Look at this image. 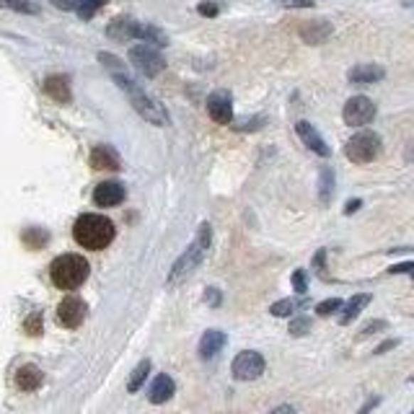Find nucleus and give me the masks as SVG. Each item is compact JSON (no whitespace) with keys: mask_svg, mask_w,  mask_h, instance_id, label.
<instances>
[{"mask_svg":"<svg viewBox=\"0 0 414 414\" xmlns=\"http://www.w3.org/2000/svg\"><path fill=\"white\" fill-rule=\"evenodd\" d=\"M293 308H295L293 300L285 298V300H277V303H272V306H270V314L272 316H290V314H293Z\"/></svg>","mask_w":414,"mask_h":414,"instance_id":"393cba45","label":"nucleus"},{"mask_svg":"<svg viewBox=\"0 0 414 414\" xmlns=\"http://www.w3.org/2000/svg\"><path fill=\"white\" fill-rule=\"evenodd\" d=\"M396 344H399V342H396V339H388V342L381 344V347H378V350H376V352H386V350H388V347H396Z\"/></svg>","mask_w":414,"mask_h":414,"instance_id":"58836bf2","label":"nucleus"},{"mask_svg":"<svg viewBox=\"0 0 414 414\" xmlns=\"http://www.w3.org/2000/svg\"><path fill=\"white\" fill-rule=\"evenodd\" d=\"M342 308V300L339 298H329V300H324V303H319L316 306V314L319 316H329V314H334V311H339Z\"/></svg>","mask_w":414,"mask_h":414,"instance_id":"a878e982","label":"nucleus"},{"mask_svg":"<svg viewBox=\"0 0 414 414\" xmlns=\"http://www.w3.org/2000/svg\"><path fill=\"white\" fill-rule=\"evenodd\" d=\"M383 75H386V70L383 68H378V65H357V68H352V70L347 73L350 83H357V86L376 83V80H381Z\"/></svg>","mask_w":414,"mask_h":414,"instance_id":"f3484780","label":"nucleus"},{"mask_svg":"<svg viewBox=\"0 0 414 414\" xmlns=\"http://www.w3.org/2000/svg\"><path fill=\"white\" fill-rule=\"evenodd\" d=\"M42 383H44V373L31 363L21 365L18 373H16V386H18L21 391H36Z\"/></svg>","mask_w":414,"mask_h":414,"instance_id":"2eb2a0df","label":"nucleus"},{"mask_svg":"<svg viewBox=\"0 0 414 414\" xmlns=\"http://www.w3.org/2000/svg\"><path fill=\"white\" fill-rule=\"evenodd\" d=\"M207 115L218 124H230L233 120V99L228 91H215L207 96Z\"/></svg>","mask_w":414,"mask_h":414,"instance_id":"9d476101","label":"nucleus"},{"mask_svg":"<svg viewBox=\"0 0 414 414\" xmlns=\"http://www.w3.org/2000/svg\"><path fill=\"white\" fill-rule=\"evenodd\" d=\"M386 327H388L386 322H371L363 327V334H373V331H378V329H386Z\"/></svg>","mask_w":414,"mask_h":414,"instance_id":"c9c22d12","label":"nucleus"},{"mask_svg":"<svg viewBox=\"0 0 414 414\" xmlns=\"http://www.w3.org/2000/svg\"><path fill=\"white\" fill-rule=\"evenodd\" d=\"M129 63L145 78H156L166 68V60L161 58V52L153 50L150 44H137V47H132L129 50Z\"/></svg>","mask_w":414,"mask_h":414,"instance_id":"423d86ee","label":"nucleus"},{"mask_svg":"<svg viewBox=\"0 0 414 414\" xmlns=\"http://www.w3.org/2000/svg\"><path fill=\"white\" fill-rule=\"evenodd\" d=\"M124 184L120 181H101L96 189H93V202L96 207H115L124 200Z\"/></svg>","mask_w":414,"mask_h":414,"instance_id":"9b49d317","label":"nucleus"},{"mask_svg":"<svg viewBox=\"0 0 414 414\" xmlns=\"http://www.w3.org/2000/svg\"><path fill=\"white\" fill-rule=\"evenodd\" d=\"M205 300L210 303V306H218V303H221V293H218V287H210V290L205 293Z\"/></svg>","mask_w":414,"mask_h":414,"instance_id":"f704fd0d","label":"nucleus"},{"mask_svg":"<svg viewBox=\"0 0 414 414\" xmlns=\"http://www.w3.org/2000/svg\"><path fill=\"white\" fill-rule=\"evenodd\" d=\"M357 207H360V200H350V202H347V207H344V215H352Z\"/></svg>","mask_w":414,"mask_h":414,"instance_id":"e433bc0d","label":"nucleus"},{"mask_svg":"<svg viewBox=\"0 0 414 414\" xmlns=\"http://www.w3.org/2000/svg\"><path fill=\"white\" fill-rule=\"evenodd\" d=\"M342 117L350 127H365V124H371V122L376 120V104H373L368 96H352V99L344 104Z\"/></svg>","mask_w":414,"mask_h":414,"instance_id":"0eeeda50","label":"nucleus"},{"mask_svg":"<svg viewBox=\"0 0 414 414\" xmlns=\"http://www.w3.org/2000/svg\"><path fill=\"white\" fill-rule=\"evenodd\" d=\"M78 3H80V0H52V6L63 8V11H75V8H78Z\"/></svg>","mask_w":414,"mask_h":414,"instance_id":"473e14b6","label":"nucleus"},{"mask_svg":"<svg viewBox=\"0 0 414 414\" xmlns=\"http://www.w3.org/2000/svg\"><path fill=\"white\" fill-rule=\"evenodd\" d=\"M334 197V171H331V166H322V171H319V200L322 205H329Z\"/></svg>","mask_w":414,"mask_h":414,"instance_id":"aec40b11","label":"nucleus"},{"mask_svg":"<svg viewBox=\"0 0 414 414\" xmlns=\"http://www.w3.org/2000/svg\"><path fill=\"white\" fill-rule=\"evenodd\" d=\"M0 8H11V11H18V14H36V8L26 0H0Z\"/></svg>","mask_w":414,"mask_h":414,"instance_id":"b1692460","label":"nucleus"},{"mask_svg":"<svg viewBox=\"0 0 414 414\" xmlns=\"http://www.w3.org/2000/svg\"><path fill=\"white\" fill-rule=\"evenodd\" d=\"M230 371H233V378L236 381H257L265 373V357L254 350H243L236 355Z\"/></svg>","mask_w":414,"mask_h":414,"instance_id":"6e6552de","label":"nucleus"},{"mask_svg":"<svg viewBox=\"0 0 414 414\" xmlns=\"http://www.w3.org/2000/svg\"><path fill=\"white\" fill-rule=\"evenodd\" d=\"M83 319H86V303H83L78 295L63 298V303L58 306V322L63 324L65 329H75L83 324Z\"/></svg>","mask_w":414,"mask_h":414,"instance_id":"1a4fd4ad","label":"nucleus"},{"mask_svg":"<svg viewBox=\"0 0 414 414\" xmlns=\"http://www.w3.org/2000/svg\"><path fill=\"white\" fill-rule=\"evenodd\" d=\"M137 31H140V23L132 21V18H115V21L109 23L107 34L112 39L124 42V39H137Z\"/></svg>","mask_w":414,"mask_h":414,"instance_id":"a211bd4d","label":"nucleus"},{"mask_svg":"<svg viewBox=\"0 0 414 414\" xmlns=\"http://www.w3.org/2000/svg\"><path fill=\"white\" fill-rule=\"evenodd\" d=\"M308 327H311V324H308V319H295V322L290 324V334H295V336L306 334Z\"/></svg>","mask_w":414,"mask_h":414,"instance_id":"c85d7f7f","label":"nucleus"},{"mask_svg":"<svg viewBox=\"0 0 414 414\" xmlns=\"http://www.w3.org/2000/svg\"><path fill=\"white\" fill-rule=\"evenodd\" d=\"M104 3H107V0H80L78 8H75V14H78L83 21H88V18H93V14H96Z\"/></svg>","mask_w":414,"mask_h":414,"instance_id":"5701e85b","label":"nucleus"},{"mask_svg":"<svg viewBox=\"0 0 414 414\" xmlns=\"http://www.w3.org/2000/svg\"><path fill=\"white\" fill-rule=\"evenodd\" d=\"M210 243H213V228H210V223H202L200 230H197V236H194V241L189 243L184 254L174 262L171 272H169V280H166V285L176 287V285H181L186 277H192L194 270L205 262Z\"/></svg>","mask_w":414,"mask_h":414,"instance_id":"f257e3e1","label":"nucleus"},{"mask_svg":"<svg viewBox=\"0 0 414 414\" xmlns=\"http://www.w3.org/2000/svg\"><path fill=\"white\" fill-rule=\"evenodd\" d=\"M99 60H101L104 65H107V68H112V70H115V68H120V60H117L115 55H107V52H101Z\"/></svg>","mask_w":414,"mask_h":414,"instance_id":"72a5a7b5","label":"nucleus"},{"mask_svg":"<svg viewBox=\"0 0 414 414\" xmlns=\"http://www.w3.org/2000/svg\"><path fill=\"white\" fill-rule=\"evenodd\" d=\"M225 342H228V336L223 334L221 329H210V331H205L200 339V357L202 360H213V357L225 347Z\"/></svg>","mask_w":414,"mask_h":414,"instance_id":"4468645a","label":"nucleus"},{"mask_svg":"<svg viewBox=\"0 0 414 414\" xmlns=\"http://www.w3.org/2000/svg\"><path fill=\"white\" fill-rule=\"evenodd\" d=\"M285 8H311L314 6V0H280Z\"/></svg>","mask_w":414,"mask_h":414,"instance_id":"2f4dec72","label":"nucleus"},{"mask_svg":"<svg viewBox=\"0 0 414 414\" xmlns=\"http://www.w3.org/2000/svg\"><path fill=\"white\" fill-rule=\"evenodd\" d=\"M91 166L93 169H99V171H120L122 169V161H120V153H117L112 145H99V148H93L91 153Z\"/></svg>","mask_w":414,"mask_h":414,"instance_id":"ddd939ff","label":"nucleus"},{"mask_svg":"<svg viewBox=\"0 0 414 414\" xmlns=\"http://www.w3.org/2000/svg\"><path fill=\"white\" fill-rule=\"evenodd\" d=\"M148 373H150V360H143V363L137 365L135 371H132V378H129V383H127L129 393L140 391V386L145 383V378H148Z\"/></svg>","mask_w":414,"mask_h":414,"instance_id":"4be33fe9","label":"nucleus"},{"mask_svg":"<svg viewBox=\"0 0 414 414\" xmlns=\"http://www.w3.org/2000/svg\"><path fill=\"white\" fill-rule=\"evenodd\" d=\"M88 275H91V267L80 254H63L50 267V277L60 290H75L86 282Z\"/></svg>","mask_w":414,"mask_h":414,"instance_id":"20e7f679","label":"nucleus"},{"mask_svg":"<svg viewBox=\"0 0 414 414\" xmlns=\"http://www.w3.org/2000/svg\"><path fill=\"white\" fill-rule=\"evenodd\" d=\"M73 238H75L83 249L101 251L115 241V223L96 213L80 215L78 221H75V225H73Z\"/></svg>","mask_w":414,"mask_h":414,"instance_id":"f03ea898","label":"nucleus"},{"mask_svg":"<svg viewBox=\"0 0 414 414\" xmlns=\"http://www.w3.org/2000/svg\"><path fill=\"white\" fill-rule=\"evenodd\" d=\"M197 11H200L202 16H218L221 14V6H218V3H200Z\"/></svg>","mask_w":414,"mask_h":414,"instance_id":"c756f323","label":"nucleus"},{"mask_svg":"<svg viewBox=\"0 0 414 414\" xmlns=\"http://www.w3.org/2000/svg\"><path fill=\"white\" fill-rule=\"evenodd\" d=\"M23 241L29 243V246H34V249H39L44 241H47V233H39V230H29V233H23Z\"/></svg>","mask_w":414,"mask_h":414,"instance_id":"cd10ccee","label":"nucleus"},{"mask_svg":"<svg viewBox=\"0 0 414 414\" xmlns=\"http://www.w3.org/2000/svg\"><path fill=\"white\" fill-rule=\"evenodd\" d=\"M368 303H371V295H368V293L352 295L350 303L344 306V314L339 316V324H342V327H347V324H350L352 319H357V316H360V311H363V308L368 306Z\"/></svg>","mask_w":414,"mask_h":414,"instance_id":"412c9836","label":"nucleus"},{"mask_svg":"<svg viewBox=\"0 0 414 414\" xmlns=\"http://www.w3.org/2000/svg\"><path fill=\"white\" fill-rule=\"evenodd\" d=\"M115 80L122 91L129 93V104H132V109H135L145 122L158 124V127H166V124H169V112L164 109V104H158L150 93H145L143 88L137 86L135 80H129L127 75H122V73H115Z\"/></svg>","mask_w":414,"mask_h":414,"instance_id":"7ed1b4c3","label":"nucleus"},{"mask_svg":"<svg viewBox=\"0 0 414 414\" xmlns=\"http://www.w3.org/2000/svg\"><path fill=\"white\" fill-rule=\"evenodd\" d=\"M381 150H383V143H381V135L378 132H357L352 137L347 148H344V156L350 158L352 164H371L376 158L381 156Z\"/></svg>","mask_w":414,"mask_h":414,"instance_id":"39448f33","label":"nucleus"},{"mask_svg":"<svg viewBox=\"0 0 414 414\" xmlns=\"http://www.w3.org/2000/svg\"><path fill=\"white\" fill-rule=\"evenodd\" d=\"M174 391H176V383H174V378H171V376H166V373H161V376L153 381V386H150L148 399L153 401V404H164V401L171 399Z\"/></svg>","mask_w":414,"mask_h":414,"instance_id":"dca6fc26","label":"nucleus"},{"mask_svg":"<svg viewBox=\"0 0 414 414\" xmlns=\"http://www.w3.org/2000/svg\"><path fill=\"white\" fill-rule=\"evenodd\" d=\"M23 329H26L31 336L39 334V331H42V314H31L29 319H26V324H23Z\"/></svg>","mask_w":414,"mask_h":414,"instance_id":"bb28decb","label":"nucleus"},{"mask_svg":"<svg viewBox=\"0 0 414 414\" xmlns=\"http://www.w3.org/2000/svg\"><path fill=\"white\" fill-rule=\"evenodd\" d=\"M293 285H295V290H298L300 295L306 293V275H303V270H298L293 275Z\"/></svg>","mask_w":414,"mask_h":414,"instance_id":"7c9ffc66","label":"nucleus"},{"mask_svg":"<svg viewBox=\"0 0 414 414\" xmlns=\"http://www.w3.org/2000/svg\"><path fill=\"white\" fill-rule=\"evenodd\" d=\"M44 91L58 104H68L70 101V86H68V78H63V75H50V78L44 80Z\"/></svg>","mask_w":414,"mask_h":414,"instance_id":"6ab92c4d","label":"nucleus"},{"mask_svg":"<svg viewBox=\"0 0 414 414\" xmlns=\"http://www.w3.org/2000/svg\"><path fill=\"white\" fill-rule=\"evenodd\" d=\"M391 272H412V262H404L399 267H391Z\"/></svg>","mask_w":414,"mask_h":414,"instance_id":"4c0bfd02","label":"nucleus"},{"mask_svg":"<svg viewBox=\"0 0 414 414\" xmlns=\"http://www.w3.org/2000/svg\"><path fill=\"white\" fill-rule=\"evenodd\" d=\"M295 132H298L300 140H303V143H306L308 148L314 150V153H319L322 158L329 156V148H327V143H324V137L319 135V129H316L314 124H311V122L300 120L298 124H295Z\"/></svg>","mask_w":414,"mask_h":414,"instance_id":"f8f14e48","label":"nucleus"}]
</instances>
